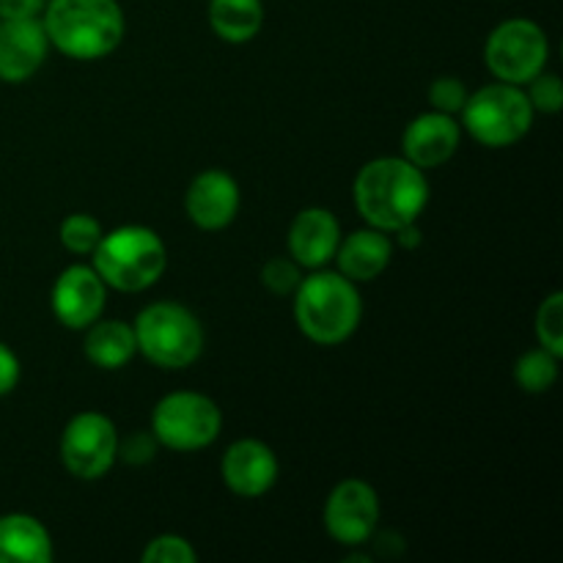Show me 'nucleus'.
<instances>
[{"mask_svg": "<svg viewBox=\"0 0 563 563\" xmlns=\"http://www.w3.org/2000/svg\"><path fill=\"white\" fill-rule=\"evenodd\" d=\"M157 449L159 443L154 438V432H132L130 438H124V443L119 440V454L130 465H146V462L154 460Z\"/></svg>", "mask_w": 563, "mask_h": 563, "instance_id": "28", "label": "nucleus"}, {"mask_svg": "<svg viewBox=\"0 0 563 563\" xmlns=\"http://www.w3.org/2000/svg\"><path fill=\"white\" fill-rule=\"evenodd\" d=\"M86 357L97 368L104 372H115V368L126 366L135 357L137 341L135 330L130 324L110 319V322H93L86 328V341H82Z\"/></svg>", "mask_w": 563, "mask_h": 563, "instance_id": "19", "label": "nucleus"}, {"mask_svg": "<svg viewBox=\"0 0 563 563\" xmlns=\"http://www.w3.org/2000/svg\"><path fill=\"white\" fill-rule=\"evenodd\" d=\"M465 99L467 88L460 77H438V80L432 82V88H429V102H432V108L440 110V113H460Z\"/></svg>", "mask_w": 563, "mask_h": 563, "instance_id": "27", "label": "nucleus"}, {"mask_svg": "<svg viewBox=\"0 0 563 563\" xmlns=\"http://www.w3.org/2000/svg\"><path fill=\"white\" fill-rule=\"evenodd\" d=\"M119 432L102 412H80L66 423L60 434V462L66 471L82 482L108 476L119 460Z\"/></svg>", "mask_w": 563, "mask_h": 563, "instance_id": "9", "label": "nucleus"}, {"mask_svg": "<svg viewBox=\"0 0 563 563\" xmlns=\"http://www.w3.org/2000/svg\"><path fill=\"white\" fill-rule=\"evenodd\" d=\"M209 25L223 42L245 44L264 25L262 0H209Z\"/></svg>", "mask_w": 563, "mask_h": 563, "instance_id": "20", "label": "nucleus"}, {"mask_svg": "<svg viewBox=\"0 0 563 563\" xmlns=\"http://www.w3.org/2000/svg\"><path fill=\"white\" fill-rule=\"evenodd\" d=\"M460 137L462 130L454 115L432 110L407 124L405 135H401V152H405V159H410L421 170L440 168L456 154Z\"/></svg>", "mask_w": 563, "mask_h": 563, "instance_id": "15", "label": "nucleus"}, {"mask_svg": "<svg viewBox=\"0 0 563 563\" xmlns=\"http://www.w3.org/2000/svg\"><path fill=\"white\" fill-rule=\"evenodd\" d=\"M528 86V102L539 113H559L563 108V86L559 75H548V71H539L533 80L526 82Z\"/></svg>", "mask_w": 563, "mask_h": 563, "instance_id": "25", "label": "nucleus"}, {"mask_svg": "<svg viewBox=\"0 0 563 563\" xmlns=\"http://www.w3.org/2000/svg\"><path fill=\"white\" fill-rule=\"evenodd\" d=\"M394 234L399 236L401 247H418V245H421V231H418V223L405 225V229L394 231Z\"/></svg>", "mask_w": 563, "mask_h": 563, "instance_id": "31", "label": "nucleus"}, {"mask_svg": "<svg viewBox=\"0 0 563 563\" xmlns=\"http://www.w3.org/2000/svg\"><path fill=\"white\" fill-rule=\"evenodd\" d=\"M93 269L104 286L119 291H143L163 278L168 251L157 231L146 225H119L102 234L93 247Z\"/></svg>", "mask_w": 563, "mask_h": 563, "instance_id": "4", "label": "nucleus"}, {"mask_svg": "<svg viewBox=\"0 0 563 563\" xmlns=\"http://www.w3.org/2000/svg\"><path fill=\"white\" fill-rule=\"evenodd\" d=\"M42 25L49 44L77 60L104 58L126 31L119 0H47Z\"/></svg>", "mask_w": 563, "mask_h": 563, "instance_id": "2", "label": "nucleus"}, {"mask_svg": "<svg viewBox=\"0 0 563 563\" xmlns=\"http://www.w3.org/2000/svg\"><path fill=\"white\" fill-rule=\"evenodd\" d=\"M53 542L36 517L5 515L0 517V563H49Z\"/></svg>", "mask_w": 563, "mask_h": 563, "instance_id": "18", "label": "nucleus"}, {"mask_svg": "<svg viewBox=\"0 0 563 563\" xmlns=\"http://www.w3.org/2000/svg\"><path fill=\"white\" fill-rule=\"evenodd\" d=\"M515 379L526 394H548L559 379V355L539 346L515 363Z\"/></svg>", "mask_w": 563, "mask_h": 563, "instance_id": "21", "label": "nucleus"}, {"mask_svg": "<svg viewBox=\"0 0 563 563\" xmlns=\"http://www.w3.org/2000/svg\"><path fill=\"white\" fill-rule=\"evenodd\" d=\"M390 256H394V242L385 231L361 229L339 242L333 258L339 262L344 278H350L352 284H368L388 269Z\"/></svg>", "mask_w": 563, "mask_h": 563, "instance_id": "17", "label": "nucleus"}, {"mask_svg": "<svg viewBox=\"0 0 563 563\" xmlns=\"http://www.w3.org/2000/svg\"><path fill=\"white\" fill-rule=\"evenodd\" d=\"M20 383V357L0 341V396H9Z\"/></svg>", "mask_w": 563, "mask_h": 563, "instance_id": "29", "label": "nucleus"}, {"mask_svg": "<svg viewBox=\"0 0 563 563\" xmlns=\"http://www.w3.org/2000/svg\"><path fill=\"white\" fill-rule=\"evenodd\" d=\"M47 0H0V20H27L44 11Z\"/></svg>", "mask_w": 563, "mask_h": 563, "instance_id": "30", "label": "nucleus"}, {"mask_svg": "<svg viewBox=\"0 0 563 563\" xmlns=\"http://www.w3.org/2000/svg\"><path fill=\"white\" fill-rule=\"evenodd\" d=\"M223 473L225 487L240 498H262L264 493L275 487L278 482V460L273 449L262 440H240L223 454Z\"/></svg>", "mask_w": 563, "mask_h": 563, "instance_id": "14", "label": "nucleus"}, {"mask_svg": "<svg viewBox=\"0 0 563 563\" xmlns=\"http://www.w3.org/2000/svg\"><path fill=\"white\" fill-rule=\"evenodd\" d=\"M460 113L465 130L482 146L506 148L528 135L537 110L531 108L528 93L520 86L498 80L493 86L478 88L473 97L467 93Z\"/></svg>", "mask_w": 563, "mask_h": 563, "instance_id": "6", "label": "nucleus"}, {"mask_svg": "<svg viewBox=\"0 0 563 563\" xmlns=\"http://www.w3.org/2000/svg\"><path fill=\"white\" fill-rule=\"evenodd\" d=\"M550 44L548 33L531 20H506L489 33L484 58H487L489 71L500 82L511 86H526L528 80L539 75L548 64Z\"/></svg>", "mask_w": 563, "mask_h": 563, "instance_id": "8", "label": "nucleus"}, {"mask_svg": "<svg viewBox=\"0 0 563 563\" xmlns=\"http://www.w3.org/2000/svg\"><path fill=\"white\" fill-rule=\"evenodd\" d=\"M143 563H196L198 553L187 539L174 537V533H163V537L152 539L148 548L143 550Z\"/></svg>", "mask_w": 563, "mask_h": 563, "instance_id": "24", "label": "nucleus"}, {"mask_svg": "<svg viewBox=\"0 0 563 563\" xmlns=\"http://www.w3.org/2000/svg\"><path fill=\"white\" fill-rule=\"evenodd\" d=\"M355 207L372 229L394 234L418 223L429 203V181L418 165L405 157H377L355 176Z\"/></svg>", "mask_w": 563, "mask_h": 563, "instance_id": "1", "label": "nucleus"}, {"mask_svg": "<svg viewBox=\"0 0 563 563\" xmlns=\"http://www.w3.org/2000/svg\"><path fill=\"white\" fill-rule=\"evenodd\" d=\"M132 330L137 352L159 368L179 372L192 366L203 352L201 322L179 302H152L137 313Z\"/></svg>", "mask_w": 563, "mask_h": 563, "instance_id": "5", "label": "nucleus"}, {"mask_svg": "<svg viewBox=\"0 0 563 563\" xmlns=\"http://www.w3.org/2000/svg\"><path fill=\"white\" fill-rule=\"evenodd\" d=\"M341 242V225L330 209H302L289 229V256L300 267L319 269L335 256Z\"/></svg>", "mask_w": 563, "mask_h": 563, "instance_id": "16", "label": "nucleus"}, {"mask_svg": "<svg viewBox=\"0 0 563 563\" xmlns=\"http://www.w3.org/2000/svg\"><path fill=\"white\" fill-rule=\"evenodd\" d=\"M379 522V498L372 484L346 478L330 493L324 504V528L330 537L346 548H361L374 537Z\"/></svg>", "mask_w": 563, "mask_h": 563, "instance_id": "10", "label": "nucleus"}, {"mask_svg": "<svg viewBox=\"0 0 563 563\" xmlns=\"http://www.w3.org/2000/svg\"><path fill=\"white\" fill-rule=\"evenodd\" d=\"M363 302L355 284L341 273H313L295 289L297 328L313 344H344L357 330Z\"/></svg>", "mask_w": 563, "mask_h": 563, "instance_id": "3", "label": "nucleus"}, {"mask_svg": "<svg viewBox=\"0 0 563 563\" xmlns=\"http://www.w3.org/2000/svg\"><path fill=\"white\" fill-rule=\"evenodd\" d=\"M537 339L539 346L553 355H563V295L553 291L537 311Z\"/></svg>", "mask_w": 563, "mask_h": 563, "instance_id": "23", "label": "nucleus"}, {"mask_svg": "<svg viewBox=\"0 0 563 563\" xmlns=\"http://www.w3.org/2000/svg\"><path fill=\"white\" fill-rule=\"evenodd\" d=\"M53 313L69 330H86L97 322L104 311L108 286L99 273L86 264L66 267L53 286Z\"/></svg>", "mask_w": 563, "mask_h": 563, "instance_id": "11", "label": "nucleus"}, {"mask_svg": "<svg viewBox=\"0 0 563 563\" xmlns=\"http://www.w3.org/2000/svg\"><path fill=\"white\" fill-rule=\"evenodd\" d=\"M187 218L203 231H220L240 212V185L225 170L209 168L190 181L185 196Z\"/></svg>", "mask_w": 563, "mask_h": 563, "instance_id": "13", "label": "nucleus"}, {"mask_svg": "<svg viewBox=\"0 0 563 563\" xmlns=\"http://www.w3.org/2000/svg\"><path fill=\"white\" fill-rule=\"evenodd\" d=\"M49 38L38 16L0 20V80L25 82L42 69Z\"/></svg>", "mask_w": 563, "mask_h": 563, "instance_id": "12", "label": "nucleus"}, {"mask_svg": "<svg viewBox=\"0 0 563 563\" xmlns=\"http://www.w3.org/2000/svg\"><path fill=\"white\" fill-rule=\"evenodd\" d=\"M102 223L97 218L86 212H75L60 223V245L69 253H77V256H88L93 253V247L102 240Z\"/></svg>", "mask_w": 563, "mask_h": 563, "instance_id": "22", "label": "nucleus"}, {"mask_svg": "<svg viewBox=\"0 0 563 563\" xmlns=\"http://www.w3.org/2000/svg\"><path fill=\"white\" fill-rule=\"evenodd\" d=\"M300 264L295 258H284V256H275L264 264L262 269V284L267 286L273 295H291L300 284Z\"/></svg>", "mask_w": 563, "mask_h": 563, "instance_id": "26", "label": "nucleus"}, {"mask_svg": "<svg viewBox=\"0 0 563 563\" xmlns=\"http://www.w3.org/2000/svg\"><path fill=\"white\" fill-rule=\"evenodd\" d=\"M223 416L209 396L179 390L157 401L152 432L159 445L174 451H201L218 440Z\"/></svg>", "mask_w": 563, "mask_h": 563, "instance_id": "7", "label": "nucleus"}]
</instances>
